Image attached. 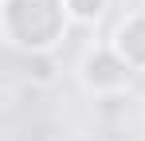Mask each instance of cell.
Masks as SVG:
<instances>
[{
	"label": "cell",
	"mask_w": 145,
	"mask_h": 141,
	"mask_svg": "<svg viewBox=\"0 0 145 141\" xmlns=\"http://www.w3.org/2000/svg\"><path fill=\"white\" fill-rule=\"evenodd\" d=\"M78 78H82V86L90 94H102V98H110V94H121L129 86V78H133V67L121 59L114 47H94L86 59H82V67H78Z\"/></svg>",
	"instance_id": "6da1fadb"
},
{
	"label": "cell",
	"mask_w": 145,
	"mask_h": 141,
	"mask_svg": "<svg viewBox=\"0 0 145 141\" xmlns=\"http://www.w3.org/2000/svg\"><path fill=\"white\" fill-rule=\"evenodd\" d=\"M110 47H114L133 70H145V16H125V20L114 27Z\"/></svg>",
	"instance_id": "7a4b0ae2"
},
{
	"label": "cell",
	"mask_w": 145,
	"mask_h": 141,
	"mask_svg": "<svg viewBox=\"0 0 145 141\" xmlns=\"http://www.w3.org/2000/svg\"><path fill=\"white\" fill-rule=\"evenodd\" d=\"M110 0H67V16L71 24H82V27H94L102 16H106Z\"/></svg>",
	"instance_id": "3957f363"
},
{
	"label": "cell",
	"mask_w": 145,
	"mask_h": 141,
	"mask_svg": "<svg viewBox=\"0 0 145 141\" xmlns=\"http://www.w3.org/2000/svg\"><path fill=\"white\" fill-rule=\"evenodd\" d=\"M55 74H59L55 51H35V55H27V78H31L35 86H47Z\"/></svg>",
	"instance_id": "277c9868"
},
{
	"label": "cell",
	"mask_w": 145,
	"mask_h": 141,
	"mask_svg": "<svg viewBox=\"0 0 145 141\" xmlns=\"http://www.w3.org/2000/svg\"><path fill=\"white\" fill-rule=\"evenodd\" d=\"M74 141H94V137H74Z\"/></svg>",
	"instance_id": "5b68a950"
}]
</instances>
